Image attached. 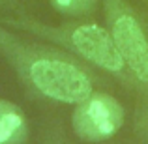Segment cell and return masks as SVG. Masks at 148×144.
<instances>
[{
  "instance_id": "3957f363",
  "label": "cell",
  "mask_w": 148,
  "mask_h": 144,
  "mask_svg": "<svg viewBox=\"0 0 148 144\" xmlns=\"http://www.w3.org/2000/svg\"><path fill=\"white\" fill-rule=\"evenodd\" d=\"M107 17L126 68L135 83L148 88V38L141 23L120 0H107Z\"/></svg>"
},
{
  "instance_id": "7a4b0ae2",
  "label": "cell",
  "mask_w": 148,
  "mask_h": 144,
  "mask_svg": "<svg viewBox=\"0 0 148 144\" xmlns=\"http://www.w3.org/2000/svg\"><path fill=\"white\" fill-rule=\"evenodd\" d=\"M8 26L38 34L41 38L71 49L86 62L105 71L118 75L122 81H131V73H126V64L114 43L111 30L101 28L94 23H71L64 26H45L32 19H8Z\"/></svg>"
},
{
  "instance_id": "6da1fadb",
  "label": "cell",
  "mask_w": 148,
  "mask_h": 144,
  "mask_svg": "<svg viewBox=\"0 0 148 144\" xmlns=\"http://www.w3.org/2000/svg\"><path fill=\"white\" fill-rule=\"evenodd\" d=\"M0 54L32 94L77 105L94 92L90 73L60 49L25 40L0 26Z\"/></svg>"
},
{
  "instance_id": "5b68a950",
  "label": "cell",
  "mask_w": 148,
  "mask_h": 144,
  "mask_svg": "<svg viewBox=\"0 0 148 144\" xmlns=\"http://www.w3.org/2000/svg\"><path fill=\"white\" fill-rule=\"evenodd\" d=\"M28 139V122L17 103L0 99V144H25Z\"/></svg>"
},
{
  "instance_id": "277c9868",
  "label": "cell",
  "mask_w": 148,
  "mask_h": 144,
  "mask_svg": "<svg viewBox=\"0 0 148 144\" xmlns=\"http://www.w3.org/2000/svg\"><path fill=\"white\" fill-rule=\"evenodd\" d=\"M71 122L83 141H105L122 127L124 109L112 96L92 92L84 101L77 103Z\"/></svg>"
},
{
  "instance_id": "8992f818",
  "label": "cell",
  "mask_w": 148,
  "mask_h": 144,
  "mask_svg": "<svg viewBox=\"0 0 148 144\" xmlns=\"http://www.w3.org/2000/svg\"><path fill=\"white\" fill-rule=\"evenodd\" d=\"M51 4L66 15H81L90 10L94 0H51Z\"/></svg>"
}]
</instances>
